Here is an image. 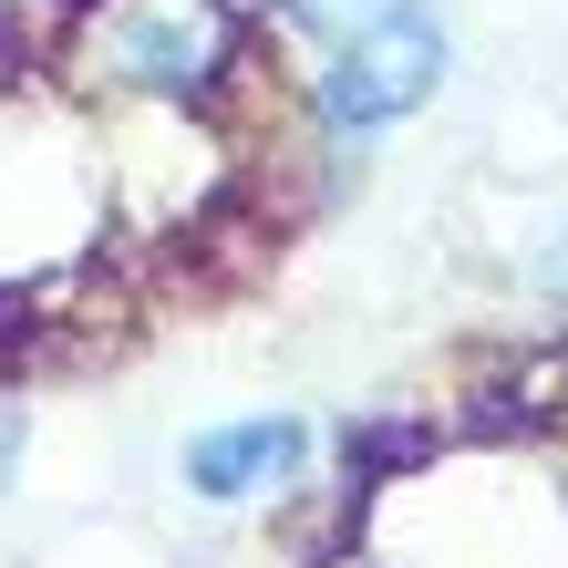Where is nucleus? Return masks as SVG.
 Listing matches in <instances>:
<instances>
[{"instance_id": "obj_1", "label": "nucleus", "mask_w": 568, "mask_h": 568, "mask_svg": "<svg viewBox=\"0 0 568 568\" xmlns=\"http://www.w3.org/2000/svg\"><path fill=\"white\" fill-rule=\"evenodd\" d=\"M73 62L114 104L186 114L196 93L239 73V11L227 0H93L73 21Z\"/></svg>"}, {"instance_id": "obj_2", "label": "nucleus", "mask_w": 568, "mask_h": 568, "mask_svg": "<svg viewBox=\"0 0 568 568\" xmlns=\"http://www.w3.org/2000/svg\"><path fill=\"white\" fill-rule=\"evenodd\" d=\"M434 73H445V31H434V11H414V21L373 31V42L331 52L321 104H331V124H393V114H414L434 93Z\"/></svg>"}, {"instance_id": "obj_3", "label": "nucleus", "mask_w": 568, "mask_h": 568, "mask_svg": "<svg viewBox=\"0 0 568 568\" xmlns=\"http://www.w3.org/2000/svg\"><path fill=\"white\" fill-rule=\"evenodd\" d=\"M300 455H311L300 414H239V424H207L186 445V486L207 496V507H248V496L300 476Z\"/></svg>"}, {"instance_id": "obj_4", "label": "nucleus", "mask_w": 568, "mask_h": 568, "mask_svg": "<svg viewBox=\"0 0 568 568\" xmlns=\"http://www.w3.org/2000/svg\"><path fill=\"white\" fill-rule=\"evenodd\" d=\"M300 11H311V21L331 31V52H342V42H373V31H393V21H414L424 0H300Z\"/></svg>"}, {"instance_id": "obj_5", "label": "nucleus", "mask_w": 568, "mask_h": 568, "mask_svg": "<svg viewBox=\"0 0 568 568\" xmlns=\"http://www.w3.org/2000/svg\"><path fill=\"white\" fill-rule=\"evenodd\" d=\"M11 465H21V414H0V486H11Z\"/></svg>"}]
</instances>
